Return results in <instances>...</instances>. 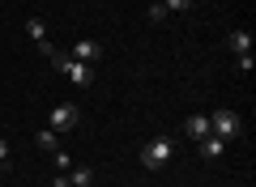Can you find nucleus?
Instances as JSON below:
<instances>
[{"label":"nucleus","instance_id":"obj_2","mask_svg":"<svg viewBox=\"0 0 256 187\" xmlns=\"http://www.w3.org/2000/svg\"><path fill=\"white\" fill-rule=\"evenodd\" d=\"M210 132L222 136V141L239 136V132H244V119H239V111H214V115H210Z\"/></svg>","mask_w":256,"mask_h":187},{"label":"nucleus","instance_id":"obj_8","mask_svg":"<svg viewBox=\"0 0 256 187\" xmlns=\"http://www.w3.org/2000/svg\"><path fill=\"white\" fill-rule=\"evenodd\" d=\"M64 179H68V187H94V170L90 166H68Z\"/></svg>","mask_w":256,"mask_h":187},{"label":"nucleus","instance_id":"obj_3","mask_svg":"<svg viewBox=\"0 0 256 187\" xmlns=\"http://www.w3.org/2000/svg\"><path fill=\"white\" fill-rule=\"evenodd\" d=\"M77 119H82V111H77V102H60V107L52 111V119H47V128L52 132H73Z\"/></svg>","mask_w":256,"mask_h":187},{"label":"nucleus","instance_id":"obj_18","mask_svg":"<svg viewBox=\"0 0 256 187\" xmlns=\"http://www.w3.org/2000/svg\"><path fill=\"white\" fill-rule=\"evenodd\" d=\"M146 4H158V0H146Z\"/></svg>","mask_w":256,"mask_h":187},{"label":"nucleus","instance_id":"obj_16","mask_svg":"<svg viewBox=\"0 0 256 187\" xmlns=\"http://www.w3.org/2000/svg\"><path fill=\"white\" fill-rule=\"evenodd\" d=\"M9 158V141H4V136H0V162Z\"/></svg>","mask_w":256,"mask_h":187},{"label":"nucleus","instance_id":"obj_11","mask_svg":"<svg viewBox=\"0 0 256 187\" xmlns=\"http://www.w3.org/2000/svg\"><path fill=\"white\" fill-rule=\"evenodd\" d=\"M26 34L34 38V43H47V21H43V17H30V21H26Z\"/></svg>","mask_w":256,"mask_h":187},{"label":"nucleus","instance_id":"obj_4","mask_svg":"<svg viewBox=\"0 0 256 187\" xmlns=\"http://www.w3.org/2000/svg\"><path fill=\"white\" fill-rule=\"evenodd\" d=\"M64 77H68V81H73V85L77 89H86V85H90V81H94V68H90V64H82V60H73V55H68V60H64Z\"/></svg>","mask_w":256,"mask_h":187},{"label":"nucleus","instance_id":"obj_9","mask_svg":"<svg viewBox=\"0 0 256 187\" xmlns=\"http://www.w3.org/2000/svg\"><path fill=\"white\" fill-rule=\"evenodd\" d=\"M226 47H230L235 55L252 51V30H230V34H226Z\"/></svg>","mask_w":256,"mask_h":187},{"label":"nucleus","instance_id":"obj_15","mask_svg":"<svg viewBox=\"0 0 256 187\" xmlns=\"http://www.w3.org/2000/svg\"><path fill=\"white\" fill-rule=\"evenodd\" d=\"M52 158H56V166H60V170H68V166H73V158H68V153H64V149H56Z\"/></svg>","mask_w":256,"mask_h":187},{"label":"nucleus","instance_id":"obj_1","mask_svg":"<svg viewBox=\"0 0 256 187\" xmlns=\"http://www.w3.org/2000/svg\"><path fill=\"white\" fill-rule=\"evenodd\" d=\"M171 158H175V136H166V132L150 136L146 149H141V166H146V170H162Z\"/></svg>","mask_w":256,"mask_h":187},{"label":"nucleus","instance_id":"obj_12","mask_svg":"<svg viewBox=\"0 0 256 187\" xmlns=\"http://www.w3.org/2000/svg\"><path fill=\"white\" fill-rule=\"evenodd\" d=\"M166 17H171V13H166V9H162V0H158V4H150V21H154V26H162V21H166Z\"/></svg>","mask_w":256,"mask_h":187},{"label":"nucleus","instance_id":"obj_6","mask_svg":"<svg viewBox=\"0 0 256 187\" xmlns=\"http://www.w3.org/2000/svg\"><path fill=\"white\" fill-rule=\"evenodd\" d=\"M184 136L205 141V136H210V115H188V119H184Z\"/></svg>","mask_w":256,"mask_h":187},{"label":"nucleus","instance_id":"obj_14","mask_svg":"<svg viewBox=\"0 0 256 187\" xmlns=\"http://www.w3.org/2000/svg\"><path fill=\"white\" fill-rule=\"evenodd\" d=\"M162 9L166 13H184V9H192V0H162Z\"/></svg>","mask_w":256,"mask_h":187},{"label":"nucleus","instance_id":"obj_10","mask_svg":"<svg viewBox=\"0 0 256 187\" xmlns=\"http://www.w3.org/2000/svg\"><path fill=\"white\" fill-rule=\"evenodd\" d=\"M34 145H38L43 153H56V149H60V141H56L52 128H38V132H34Z\"/></svg>","mask_w":256,"mask_h":187},{"label":"nucleus","instance_id":"obj_13","mask_svg":"<svg viewBox=\"0 0 256 187\" xmlns=\"http://www.w3.org/2000/svg\"><path fill=\"white\" fill-rule=\"evenodd\" d=\"M235 68H239V72H252V68H256V60H252V51H244V55H235Z\"/></svg>","mask_w":256,"mask_h":187},{"label":"nucleus","instance_id":"obj_17","mask_svg":"<svg viewBox=\"0 0 256 187\" xmlns=\"http://www.w3.org/2000/svg\"><path fill=\"white\" fill-rule=\"evenodd\" d=\"M4 166H9V162H0V175H4Z\"/></svg>","mask_w":256,"mask_h":187},{"label":"nucleus","instance_id":"obj_7","mask_svg":"<svg viewBox=\"0 0 256 187\" xmlns=\"http://www.w3.org/2000/svg\"><path fill=\"white\" fill-rule=\"evenodd\" d=\"M196 145H201V158H205V162H218L222 153H226V141H222V136H214V132L205 136V141H196Z\"/></svg>","mask_w":256,"mask_h":187},{"label":"nucleus","instance_id":"obj_5","mask_svg":"<svg viewBox=\"0 0 256 187\" xmlns=\"http://www.w3.org/2000/svg\"><path fill=\"white\" fill-rule=\"evenodd\" d=\"M102 55V43H94V38H77V47H73V60H82V64H94Z\"/></svg>","mask_w":256,"mask_h":187}]
</instances>
